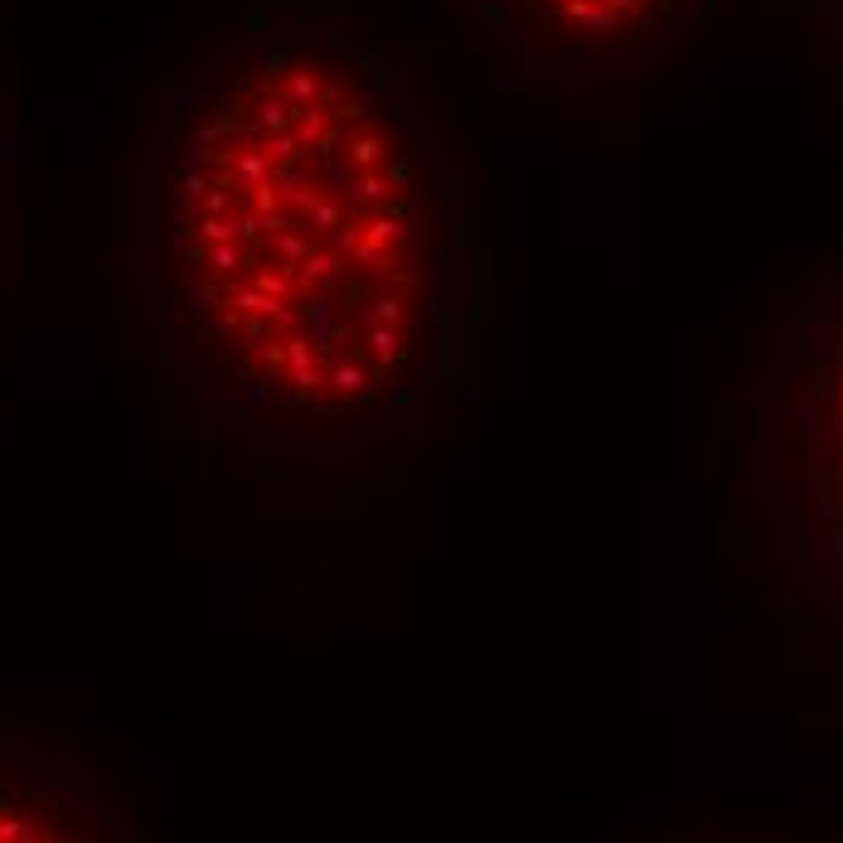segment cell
<instances>
[{"label": "cell", "instance_id": "3957f363", "mask_svg": "<svg viewBox=\"0 0 843 843\" xmlns=\"http://www.w3.org/2000/svg\"><path fill=\"white\" fill-rule=\"evenodd\" d=\"M693 0H470L456 54L470 73L509 88L621 73Z\"/></svg>", "mask_w": 843, "mask_h": 843}, {"label": "cell", "instance_id": "6da1fadb", "mask_svg": "<svg viewBox=\"0 0 843 843\" xmlns=\"http://www.w3.org/2000/svg\"><path fill=\"white\" fill-rule=\"evenodd\" d=\"M156 117L170 422L248 500H398L500 335L461 83L354 0H243Z\"/></svg>", "mask_w": 843, "mask_h": 843}, {"label": "cell", "instance_id": "8992f818", "mask_svg": "<svg viewBox=\"0 0 843 843\" xmlns=\"http://www.w3.org/2000/svg\"><path fill=\"white\" fill-rule=\"evenodd\" d=\"M839 39H843V20H839Z\"/></svg>", "mask_w": 843, "mask_h": 843}, {"label": "cell", "instance_id": "7a4b0ae2", "mask_svg": "<svg viewBox=\"0 0 843 843\" xmlns=\"http://www.w3.org/2000/svg\"><path fill=\"white\" fill-rule=\"evenodd\" d=\"M771 412L795 582L843 630V257L810 267L776 315Z\"/></svg>", "mask_w": 843, "mask_h": 843}, {"label": "cell", "instance_id": "277c9868", "mask_svg": "<svg viewBox=\"0 0 843 843\" xmlns=\"http://www.w3.org/2000/svg\"><path fill=\"white\" fill-rule=\"evenodd\" d=\"M0 843H165L83 732L0 713Z\"/></svg>", "mask_w": 843, "mask_h": 843}, {"label": "cell", "instance_id": "5b68a950", "mask_svg": "<svg viewBox=\"0 0 843 843\" xmlns=\"http://www.w3.org/2000/svg\"><path fill=\"white\" fill-rule=\"evenodd\" d=\"M659 843H839V839H810V834H761V829H718V834H669Z\"/></svg>", "mask_w": 843, "mask_h": 843}]
</instances>
